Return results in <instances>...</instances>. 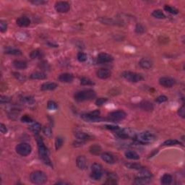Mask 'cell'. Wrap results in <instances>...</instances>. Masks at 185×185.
I'll list each match as a JSON object with an SVG mask.
<instances>
[{"label": "cell", "mask_w": 185, "mask_h": 185, "mask_svg": "<svg viewBox=\"0 0 185 185\" xmlns=\"http://www.w3.org/2000/svg\"><path fill=\"white\" fill-rule=\"evenodd\" d=\"M37 144L38 148H39V154L41 159L43 161V162L45 164H47L49 166H52V161H51L49 156V151H48L46 145H44V142H43V140H42L41 137L37 138Z\"/></svg>", "instance_id": "1"}, {"label": "cell", "mask_w": 185, "mask_h": 185, "mask_svg": "<svg viewBox=\"0 0 185 185\" xmlns=\"http://www.w3.org/2000/svg\"><path fill=\"white\" fill-rule=\"evenodd\" d=\"M96 96V93L93 90H83L76 92L74 94V98L77 101L82 102L85 100H90L95 98Z\"/></svg>", "instance_id": "2"}, {"label": "cell", "mask_w": 185, "mask_h": 185, "mask_svg": "<svg viewBox=\"0 0 185 185\" xmlns=\"http://www.w3.org/2000/svg\"><path fill=\"white\" fill-rule=\"evenodd\" d=\"M48 177L43 171H35L30 175V180L33 184H43L47 182Z\"/></svg>", "instance_id": "3"}, {"label": "cell", "mask_w": 185, "mask_h": 185, "mask_svg": "<svg viewBox=\"0 0 185 185\" xmlns=\"http://www.w3.org/2000/svg\"><path fill=\"white\" fill-rule=\"evenodd\" d=\"M136 140L142 144L152 143L156 140V137L155 135L150 132H140L136 135Z\"/></svg>", "instance_id": "4"}, {"label": "cell", "mask_w": 185, "mask_h": 185, "mask_svg": "<svg viewBox=\"0 0 185 185\" xmlns=\"http://www.w3.org/2000/svg\"><path fill=\"white\" fill-rule=\"evenodd\" d=\"M100 111L98 110L93 111L88 113H83L81 115V118L88 122H100L104 120V118L100 116Z\"/></svg>", "instance_id": "5"}, {"label": "cell", "mask_w": 185, "mask_h": 185, "mask_svg": "<svg viewBox=\"0 0 185 185\" xmlns=\"http://www.w3.org/2000/svg\"><path fill=\"white\" fill-rule=\"evenodd\" d=\"M122 76L127 80V81L131 83H138L143 80V76L141 74L136 73V72H129V71H125L122 74Z\"/></svg>", "instance_id": "6"}, {"label": "cell", "mask_w": 185, "mask_h": 185, "mask_svg": "<svg viewBox=\"0 0 185 185\" xmlns=\"http://www.w3.org/2000/svg\"><path fill=\"white\" fill-rule=\"evenodd\" d=\"M15 151L17 153L21 156H27L31 153L32 148L28 143L22 142L16 146Z\"/></svg>", "instance_id": "7"}, {"label": "cell", "mask_w": 185, "mask_h": 185, "mask_svg": "<svg viewBox=\"0 0 185 185\" xmlns=\"http://www.w3.org/2000/svg\"><path fill=\"white\" fill-rule=\"evenodd\" d=\"M127 113L122 110L115 111L111 112L108 116V119L112 122H119V121L124 120L126 118Z\"/></svg>", "instance_id": "8"}, {"label": "cell", "mask_w": 185, "mask_h": 185, "mask_svg": "<svg viewBox=\"0 0 185 185\" xmlns=\"http://www.w3.org/2000/svg\"><path fill=\"white\" fill-rule=\"evenodd\" d=\"M55 10L59 13H66L70 9V5L67 1H57L54 5Z\"/></svg>", "instance_id": "9"}, {"label": "cell", "mask_w": 185, "mask_h": 185, "mask_svg": "<svg viewBox=\"0 0 185 185\" xmlns=\"http://www.w3.org/2000/svg\"><path fill=\"white\" fill-rule=\"evenodd\" d=\"M113 60V56L107 53H100L98 55L97 62L98 64H100V65L109 63V62H111Z\"/></svg>", "instance_id": "10"}, {"label": "cell", "mask_w": 185, "mask_h": 185, "mask_svg": "<svg viewBox=\"0 0 185 185\" xmlns=\"http://www.w3.org/2000/svg\"><path fill=\"white\" fill-rule=\"evenodd\" d=\"M159 83L165 88H171L175 84V80L169 77H162L159 79Z\"/></svg>", "instance_id": "11"}, {"label": "cell", "mask_w": 185, "mask_h": 185, "mask_svg": "<svg viewBox=\"0 0 185 185\" xmlns=\"http://www.w3.org/2000/svg\"><path fill=\"white\" fill-rule=\"evenodd\" d=\"M96 75L100 79L105 80L110 78L111 75V72L106 68H101L96 72Z\"/></svg>", "instance_id": "12"}, {"label": "cell", "mask_w": 185, "mask_h": 185, "mask_svg": "<svg viewBox=\"0 0 185 185\" xmlns=\"http://www.w3.org/2000/svg\"><path fill=\"white\" fill-rule=\"evenodd\" d=\"M76 165L80 169H86L88 164H87V159L83 155H79L76 159Z\"/></svg>", "instance_id": "13"}, {"label": "cell", "mask_w": 185, "mask_h": 185, "mask_svg": "<svg viewBox=\"0 0 185 185\" xmlns=\"http://www.w3.org/2000/svg\"><path fill=\"white\" fill-rule=\"evenodd\" d=\"M58 79H59V80L60 81V82L69 83H72V81H73L74 77L72 74L62 73L61 74V75H59Z\"/></svg>", "instance_id": "14"}, {"label": "cell", "mask_w": 185, "mask_h": 185, "mask_svg": "<svg viewBox=\"0 0 185 185\" xmlns=\"http://www.w3.org/2000/svg\"><path fill=\"white\" fill-rule=\"evenodd\" d=\"M16 23H17V25H19L20 27L25 28L30 25V20L28 17L23 16V17H20L19 18H17V20H16Z\"/></svg>", "instance_id": "15"}, {"label": "cell", "mask_w": 185, "mask_h": 185, "mask_svg": "<svg viewBox=\"0 0 185 185\" xmlns=\"http://www.w3.org/2000/svg\"><path fill=\"white\" fill-rule=\"evenodd\" d=\"M151 177H140L135 178V181H134V184L136 185H145V184H148L149 183H151Z\"/></svg>", "instance_id": "16"}, {"label": "cell", "mask_w": 185, "mask_h": 185, "mask_svg": "<svg viewBox=\"0 0 185 185\" xmlns=\"http://www.w3.org/2000/svg\"><path fill=\"white\" fill-rule=\"evenodd\" d=\"M139 65L143 69H151L153 66V62L148 58H142L140 60Z\"/></svg>", "instance_id": "17"}, {"label": "cell", "mask_w": 185, "mask_h": 185, "mask_svg": "<svg viewBox=\"0 0 185 185\" xmlns=\"http://www.w3.org/2000/svg\"><path fill=\"white\" fill-rule=\"evenodd\" d=\"M101 158L103 161L109 164H113L115 163V158L112 154L109 153H103L101 154Z\"/></svg>", "instance_id": "18"}, {"label": "cell", "mask_w": 185, "mask_h": 185, "mask_svg": "<svg viewBox=\"0 0 185 185\" xmlns=\"http://www.w3.org/2000/svg\"><path fill=\"white\" fill-rule=\"evenodd\" d=\"M140 107L141 109L145 111H151L153 110V105L151 102L148 101V100H142L140 103Z\"/></svg>", "instance_id": "19"}, {"label": "cell", "mask_w": 185, "mask_h": 185, "mask_svg": "<svg viewBox=\"0 0 185 185\" xmlns=\"http://www.w3.org/2000/svg\"><path fill=\"white\" fill-rule=\"evenodd\" d=\"M58 87L57 84L55 83H45L42 84L41 86V89L42 91H54Z\"/></svg>", "instance_id": "20"}, {"label": "cell", "mask_w": 185, "mask_h": 185, "mask_svg": "<svg viewBox=\"0 0 185 185\" xmlns=\"http://www.w3.org/2000/svg\"><path fill=\"white\" fill-rule=\"evenodd\" d=\"M30 56L33 59H41L44 56V54L40 49H36L30 52Z\"/></svg>", "instance_id": "21"}, {"label": "cell", "mask_w": 185, "mask_h": 185, "mask_svg": "<svg viewBox=\"0 0 185 185\" xmlns=\"http://www.w3.org/2000/svg\"><path fill=\"white\" fill-rule=\"evenodd\" d=\"M117 177L113 173H109L108 174L107 179L105 182L106 184H117Z\"/></svg>", "instance_id": "22"}, {"label": "cell", "mask_w": 185, "mask_h": 185, "mask_svg": "<svg viewBox=\"0 0 185 185\" xmlns=\"http://www.w3.org/2000/svg\"><path fill=\"white\" fill-rule=\"evenodd\" d=\"M13 66L17 69H25L27 68L28 65L25 61L23 60H14L13 62Z\"/></svg>", "instance_id": "23"}, {"label": "cell", "mask_w": 185, "mask_h": 185, "mask_svg": "<svg viewBox=\"0 0 185 185\" xmlns=\"http://www.w3.org/2000/svg\"><path fill=\"white\" fill-rule=\"evenodd\" d=\"M47 78L46 74L43 72H36L30 75V78L32 80H44Z\"/></svg>", "instance_id": "24"}, {"label": "cell", "mask_w": 185, "mask_h": 185, "mask_svg": "<svg viewBox=\"0 0 185 185\" xmlns=\"http://www.w3.org/2000/svg\"><path fill=\"white\" fill-rule=\"evenodd\" d=\"M75 135L80 141H86L91 138V136L88 134L83 132H76L75 133Z\"/></svg>", "instance_id": "25"}, {"label": "cell", "mask_w": 185, "mask_h": 185, "mask_svg": "<svg viewBox=\"0 0 185 185\" xmlns=\"http://www.w3.org/2000/svg\"><path fill=\"white\" fill-rule=\"evenodd\" d=\"M4 53L11 55H21L22 52L18 49L13 47H7L4 51Z\"/></svg>", "instance_id": "26"}, {"label": "cell", "mask_w": 185, "mask_h": 185, "mask_svg": "<svg viewBox=\"0 0 185 185\" xmlns=\"http://www.w3.org/2000/svg\"><path fill=\"white\" fill-rule=\"evenodd\" d=\"M125 156L127 158L130 160H139L140 155L136 152L132 151H128L125 152Z\"/></svg>", "instance_id": "27"}, {"label": "cell", "mask_w": 185, "mask_h": 185, "mask_svg": "<svg viewBox=\"0 0 185 185\" xmlns=\"http://www.w3.org/2000/svg\"><path fill=\"white\" fill-rule=\"evenodd\" d=\"M173 181V177L172 176L170 175V174H166L161 177V184L164 185H168L170 184Z\"/></svg>", "instance_id": "28"}, {"label": "cell", "mask_w": 185, "mask_h": 185, "mask_svg": "<svg viewBox=\"0 0 185 185\" xmlns=\"http://www.w3.org/2000/svg\"><path fill=\"white\" fill-rule=\"evenodd\" d=\"M116 136H117L118 138H120V139L125 140L130 138L131 135H130V133H129L127 129H122V130H121L120 132H116Z\"/></svg>", "instance_id": "29"}, {"label": "cell", "mask_w": 185, "mask_h": 185, "mask_svg": "<svg viewBox=\"0 0 185 185\" xmlns=\"http://www.w3.org/2000/svg\"><path fill=\"white\" fill-rule=\"evenodd\" d=\"M89 151L91 154L97 155H98V154H100V153L101 152V147H100L99 145L95 144V145H91V146L90 147Z\"/></svg>", "instance_id": "30"}, {"label": "cell", "mask_w": 185, "mask_h": 185, "mask_svg": "<svg viewBox=\"0 0 185 185\" xmlns=\"http://www.w3.org/2000/svg\"><path fill=\"white\" fill-rule=\"evenodd\" d=\"M29 129L34 134H39L41 129V125L39 122H35V123H33V124H31L29 127Z\"/></svg>", "instance_id": "31"}, {"label": "cell", "mask_w": 185, "mask_h": 185, "mask_svg": "<svg viewBox=\"0 0 185 185\" xmlns=\"http://www.w3.org/2000/svg\"><path fill=\"white\" fill-rule=\"evenodd\" d=\"M103 177V172L102 171H92L91 174V179L95 181H98Z\"/></svg>", "instance_id": "32"}, {"label": "cell", "mask_w": 185, "mask_h": 185, "mask_svg": "<svg viewBox=\"0 0 185 185\" xmlns=\"http://www.w3.org/2000/svg\"><path fill=\"white\" fill-rule=\"evenodd\" d=\"M182 145L181 142L175 139H170L168 140H166L164 143L162 144V146H172V145Z\"/></svg>", "instance_id": "33"}, {"label": "cell", "mask_w": 185, "mask_h": 185, "mask_svg": "<svg viewBox=\"0 0 185 185\" xmlns=\"http://www.w3.org/2000/svg\"><path fill=\"white\" fill-rule=\"evenodd\" d=\"M152 15L157 19H165L166 18L165 14H164V13L162 12V10H154V11L152 12Z\"/></svg>", "instance_id": "34"}, {"label": "cell", "mask_w": 185, "mask_h": 185, "mask_svg": "<svg viewBox=\"0 0 185 185\" xmlns=\"http://www.w3.org/2000/svg\"><path fill=\"white\" fill-rule=\"evenodd\" d=\"M80 84L82 85H95V83L90 78L83 77L80 79Z\"/></svg>", "instance_id": "35"}, {"label": "cell", "mask_w": 185, "mask_h": 185, "mask_svg": "<svg viewBox=\"0 0 185 185\" xmlns=\"http://www.w3.org/2000/svg\"><path fill=\"white\" fill-rule=\"evenodd\" d=\"M21 100L27 105H33L35 103V100L31 96H24L22 98Z\"/></svg>", "instance_id": "36"}, {"label": "cell", "mask_w": 185, "mask_h": 185, "mask_svg": "<svg viewBox=\"0 0 185 185\" xmlns=\"http://www.w3.org/2000/svg\"><path fill=\"white\" fill-rule=\"evenodd\" d=\"M164 10H165L166 12H168L171 13V14H177L179 13V10H177V8H175V7H171V6L170 5H165V7H164Z\"/></svg>", "instance_id": "37"}, {"label": "cell", "mask_w": 185, "mask_h": 185, "mask_svg": "<svg viewBox=\"0 0 185 185\" xmlns=\"http://www.w3.org/2000/svg\"><path fill=\"white\" fill-rule=\"evenodd\" d=\"M64 143V140L62 137H57L55 140V148L56 151L59 149L62 146Z\"/></svg>", "instance_id": "38"}, {"label": "cell", "mask_w": 185, "mask_h": 185, "mask_svg": "<svg viewBox=\"0 0 185 185\" xmlns=\"http://www.w3.org/2000/svg\"><path fill=\"white\" fill-rule=\"evenodd\" d=\"M125 165H126V166L127 167V168H130V169L140 170L142 168L140 164H137V163H127V164H126Z\"/></svg>", "instance_id": "39"}, {"label": "cell", "mask_w": 185, "mask_h": 185, "mask_svg": "<svg viewBox=\"0 0 185 185\" xmlns=\"http://www.w3.org/2000/svg\"><path fill=\"white\" fill-rule=\"evenodd\" d=\"M39 67H40L42 70L44 71H49L51 69L49 64L47 62H46V61H43V62H41V63L39 64Z\"/></svg>", "instance_id": "40"}, {"label": "cell", "mask_w": 185, "mask_h": 185, "mask_svg": "<svg viewBox=\"0 0 185 185\" xmlns=\"http://www.w3.org/2000/svg\"><path fill=\"white\" fill-rule=\"evenodd\" d=\"M57 104H56L54 101H53V100H49V101H48L47 109H49V110H56V109H57Z\"/></svg>", "instance_id": "41"}, {"label": "cell", "mask_w": 185, "mask_h": 185, "mask_svg": "<svg viewBox=\"0 0 185 185\" xmlns=\"http://www.w3.org/2000/svg\"><path fill=\"white\" fill-rule=\"evenodd\" d=\"M145 31V28L142 24L140 23H138L136 25V27H135V32L138 34H142Z\"/></svg>", "instance_id": "42"}, {"label": "cell", "mask_w": 185, "mask_h": 185, "mask_svg": "<svg viewBox=\"0 0 185 185\" xmlns=\"http://www.w3.org/2000/svg\"><path fill=\"white\" fill-rule=\"evenodd\" d=\"M78 61L80 62H84L87 60V55L83 52H79L77 56Z\"/></svg>", "instance_id": "43"}, {"label": "cell", "mask_w": 185, "mask_h": 185, "mask_svg": "<svg viewBox=\"0 0 185 185\" xmlns=\"http://www.w3.org/2000/svg\"><path fill=\"white\" fill-rule=\"evenodd\" d=\"M43 132L46 137H48V138H51V137H52V131L51 127H44L43 129Z\"/></svg>", "instance_id": "44"}, {"label": "cell", "mask_w": 185, "mask_h": 185, "mask_svg": "<svg viewBox=\"0 0 185 185\" xmlns=\"http://www.w3.org/2000/svg\"><path fill=\"white\" fill-rule=\"evenodd\" d=\"M21 122H24V123H31L33 122V120L28 115H24L21 117Z\"/></svg>", "instance_id": "45"}, {"label": "cell", "mask_w": 185, "mask_h": 185, "mask_svg": "<svg viewBox=\"0 0 185 185\" xmlns=\"http://www.w3.org/2000/svg\"><path fill=\"white\" fill-rule=\"evenodd\" d=\"M7 29V23L4 20H1L0 21V30L1 33H4Z\"/></svg>", "instance_id": "46"}, {"label": "cell", "mask_w": 185, "mask_h": 185, "mask_svg": "<svg viewBox=\"0 0 185 185\" xmlns=\"http://www.w3.org/2000/svg\"><path fill=\"white\" fill-rule=\"evenodd\" d=\"M108 100V99L106 98H98L96 101V106H100L104 104L106 101Z\"/></svg>", "instance_id": "47"}, {"label": "cell", "mask_w": 185, "mask_h": 185, "mask_svg": "<svg viewBox=\"0 0 185 185\" xmlns=\"http://www.w3.org/2000/svg\"><path fill=\"white\" fill-rule=\"evenodd\" d=\"M11 101V98L8 96H1L0 97V102H1V104H4V103H8Z\"/></svg>", "instance_id": "48"}, {"label": "cell", "mask_w": 185, "mask_h": 185, "mask_svg": "<svg viewBox=\"0 0 185 185\" xmlns=\"http://www.w3.org/2000/svg\"><path fill=\"white\" fill-rule=\"evenodd\" d=\"M91 171H102V166L97 163H95L91 166Z\"/></svg>", "instance_id": "49"}, {"label": "cell", "mask_w": 185, "mask_h": 185, "mask_svg": "<svg viewBox=\"0 0 185 185\" xmlns=\"http://www.w3.org/2000/svg\"><path fill=\"white\" fill-rule=\"evenodd\" d=\"M155 100H156L157 102H158V103H163V102H166V100H168V98H167L166 96L162 95V96H158Z\"/></svg>", "instance_id": "50"}, {"label": "cell", "mask_w": 185, "mask_h": 185, "mask_svg": "<svg viewBox=\"0 0 185 185\" xmlns=\"http://www.w3.org/2000/svg\"><path fill=\"white\" fill-rule=\"evenodd\" d=\"M178 114L179 116H181L182 118H184L185 117V108H184V106L183 105L182 106L181 108H180L179 109L178 111Z\"/></svg>", "instance_id": "51"}, {"label": "cell", "mask_w": 185, "mask_h": 185, "mask_svg": "<svg viewBox=\"0 0 185 185\" xmlns=\"http://www.w3.org/2000/svg\"><path fill=\"white\" fill-rule=\"evenodd\" d=\"M141 176L142 177H152V174H151V173L149 171H148V170L146 169H142V171H141Z\"/></svg>", "instance_id": "52"}, {"label": "cell", "mask_w": 185, "mask_h": 185, "mask_svg": "<svg viewBox=\"0 0 185 185\" xmlns=\"http://www.w3.org/2000/svg\"><path fill=\"white\" fill-rule=\"evenodd\" d=\"M13 75H14V76L16 78H17L18 80L20 81H25V78L22 75H20V73H18V72H13Z\"/></svg>", "instance_id": "53"}, {"label": "cell", "mask_w": 185, "mask_h": 185, "mask_svg": "<svg viewBox=\"0 0 185 185\" xmlns=\"http://www.w3.org/2000/svg\"><path fill=\"white\" fill-rule=\"evenodd\" d=\"M106 128L108 129H111V130H118L119 129V127L118 126H115V125H106Z\"/></svg>", "instance_id": "54"}, {"label": "cell", "mask_w": 185, "mask_h": 185, "mask_svg": "<svg viewBox=\"0 0 185 185\" xmlns=\"http://www.w3.org/2000/svg\"><path fill=\"white\" fill-rule=\"evenodd\" d=\"M0 131H1V132L2 134H6L7 132V129L4 124L1 123L0 124Z\"/></svg>", "instance_id": "55"}, {"label": "cell", "mask_w": 185, "mask_h": 185, "mask_svg": "<svg viewBox=\"0 0 185 185\" xmlns=\"http://www.w3.org/2000/svg\"><path fill=\"white\" fill-rule=\"evenodd\" d=\"M30 2L33 4H36V5H40V4H43L46 3V1H42V0H41V1H30Z\"/></svg>", "instance_id": "56"}, {"label": "cell", "mask_w": 185, "mask_h": 185, "mask_svg": "<svg viewBox=\"0 0 185 185\" xmlns=\"http://www.w3.org/2000/svg\"><path fill=\"white\" fill-rule=\"evenodd\" d=\"M56 184H68V183L63 182H59L56 183Z\"/></svg>", "instance_id": "57"}]
</instances>
